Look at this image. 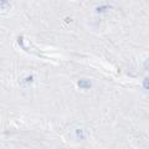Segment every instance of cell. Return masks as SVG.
Segmentation results:
<instances>
[{
	"mask_svg": "<svg viewBox=\"0 0 149 149\" xmlns=\"http://www.w3.org/2000/svg\"><path fill=\"white\" fill-rule=\"evenodd\" d=\"M144 86H146L147 88H149V78H147V80L144 81Z\"/></svg>",
	"mask_w": 149,
	"mask_h": 149,
	"instance_id": "obj_1",
	"label": "cell"
}]
</instances>
